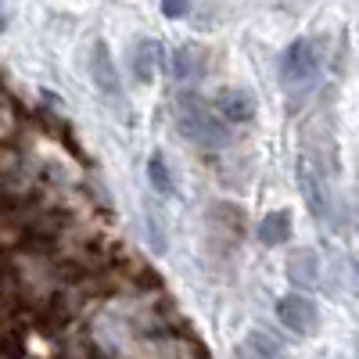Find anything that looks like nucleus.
<instances>
[{
    "label": "nucleus",
    "instance_id": "nucleus-1",
    "mask_svg": "<svg viewBox=\"0 0 359 359\" xmlns=\"http://www.w3.org/2000/svg\"><path fill=\"white\" fill-rule=\"evenodd\" d=\"M176 126L198 147H223L230 137V130L219 118V111L212 108V101H205L194 90H184L176 97Z\"/></svg>",
    "mask_w": 359,
    "mask_h": 359
},
{
    "label": "nucleus",
    "instance_id": "nucleus-2",
    "mask_svg": "<svg viewBox=\"0 0 359 359\" xmlns=\"http://www.w3.org/2000/svg\"><path fill=\"white\" fill-rule=\"evenodd\" d=\"M298 187L309 205V212L320 223H334V198H331V184H327V172L320 165V158L313 151H306L298 158Z\"/></svg>",
    "mask_w": 359,
    "mask_h": 359
},
{
    "label": "nucleus",
    "instance_id": "nucleus-3",
    "mask_svg": "<svg viewBox=\"0 0 359 359\" xmlns=\"http://www.w3.org/2000/svg\"><path fill=\"white\" fill-rule=\"evenodd\" d=\"M280 79L287 90H309L320 79V54L313 40H294L280 54Z\"/></svg>",
    "mask_w": 359,
    "mask_h": 359
},
{
    "label": "nucleus",
    "instance_id": "nucleus-4",
    "mask_svg": "<svg viewBox=\"0 0 359 359\" xmlns=\"http://www.w3.org/2000/svg\"><path fill=\"white\" fill-rule=\"evenodd\" d=\"M277 316L294 334H316V327H320V309L306 294H284L277 302Z\"/></svg>",
    "mask_w": 359,
    "mask_h": 359
},
{
    "label": "nucleus",
    "instance_id": "nucleus-5",
    "mask_svg": "<svg viewBox=\"0 0 359 359\" xmlns=\"http://www.w3.org/2000/svg\"><path fill=\"white\" fill-rule=\"evenodd\" d=\"M212 108L219 111V118L230 126V123H252L255 118V97L248 90H237V86H226L212 97Z\"/></svg>",
    "mask_w": 359,
    "mask_h": 359
},
{
    "label": "nucleus",
    "instance_id": "nucleus-6",
    "mask_svg": "<svg viewBox=\"0 0 359 359\" xmlns=\"http://www.w3.org/2000/svg\"><path fill=\"white\" fill-rule=\"evenodd\" d=\"M241 359H287V352L280 348V341L266 331H252L241 341Z\"/></svg>",
    "mask_w": 359,
    "mask_h": 359
},
{
    "label": "nucleus",
    "instance_id": "nucleus-7",
    "mask_svg": "<svg viewBox=\"0 0 359 359\" xmlns=\"http://www.w3.org/2000/svg\"><path fill=\"white\" fill-rule=\"evenodd\" d=\"M90 72H94V83L104 90L108 97L118 94V76H115V65H111V54L104 43H94V57H90Z\"/></svg>",
    "mask_w": 359,
    "mask_h": 359
},
{
    "label": "nucleus",
    "instance_id": "nucleus-8",
    "mask_svg": "<svg viewBox=\"0 0 359 359\" xmlns=\"http://www.w3.org/2000/svg\"><path fill=\"white\" fill-rule=\"evenodd\" d=\"M201 72H205V62H201V50L198 47H176L172 50V76L180 79V83H198L201 79Z\"/></svg>",
    "mask_w": 359,
    "mask_h": 359
},
{
    "label": "nucleus",
    "instance_id": "nucleus-9",
    "mask_svg": "<svg viewBox=\"0 0 359 359\" xmlns=\"http://www.w3.org/2000/svg\"><path fill=\"white\" fill-rule=\"evenodd\" d=\"M158 62H162V43H155V40H140V43L133 47V76H137L140 83H151Z\"/></svg>",
    "mask_w": 359,
    "mask_h": 359
},
{
    "label": "nucleus",
    "instance_id": "nucleus-10",
    "mask_svg": "<svg viewBox=\"0 0 359 359\" xmlns=\"http://www.w3.org/2000/svg\"><path fill=\"white\" fill-rule=\"evenodd\" d=\"M316 269H320V262H316V255L306 248V252H294V255H291L287 277H291V284H298V287H313V284H316Z\"/></svg>",
    "mask_w": 359,
    "mask_h": 359
},
{
    "label": "nucleus",
    "instance_id": "nucleus-11",
    "mask_svg": "<svg viewBox=\"0 0 359 359\" xmlns=\"http://www.w3.org/2000/svg\"><path fill=\"white\" fill-rule=\"evenodd\" d=\"M259 237H262V245H284L287 237H291V216L287 212L266 216L262 226H259Z\"/></svg>",
    "mask_w": 359,
    "mask_h": 359
},
{
    "label": "nucleus",
    "instance_id": "nucleus-12",
    "mask_svg": "<svg viewBox=\"0 0 359 359\" xmlns=\"http://www.w3.org/2000/svg\"><path fill=\"white\" fill-rule=\"evenodd\" d=\"M147 172H151V187H155V191H162V194H169V191H172V184H169V172H165V162H162V158H151Z\"/></svg>",
    "mask_w": 359,
    "mask_h": 359
},
{
    "label": "nucleus",
    "instance_id": "nucleus-13",
    "mask_svg": "<svg viewBox=\"0 0 359 359\" xmlns=\"http://www.w3.org/2000/svg\"><path fill=\"white\" fill-rule=\"evenodd\" d=\"M191 8H180V4H165V15H172V18H180V15H187Z\"/></svg>",
    "mask_w": 359,
    "mask_h": 359
}]
</instances>
